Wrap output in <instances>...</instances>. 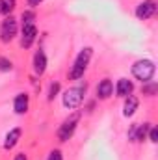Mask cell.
Segmentation results:
<instances>
[{
    "label": "cell",
    "instance_id": "obj_1",
    "mask_svg": "<svg viewBox=\"0 0 158 160\" xmlns=\"http://www.w3.org/2000/svg\"><path fill=\"white\" fill-rule=\"evenodd\" d=\"M91 54H93V48H91V47H86V48L80 50V54L77 56V60H75V65H73V69H71V73H69V78L78 80V78L84 77V73H86V69H87V63H89V60H91Z\"/></svg>",
    "mask_w": 158,
    "mask_h": 160
},
{
    "label": "cell",
    "instance_id": "obj_2",
    "mask_svg": "<svg viewBox=\"0 0 158 160\" xmlns=\"http://www.w3.org/2000/svg\"><path fill=\"white\" fill-rule=\"evenodd\" d=\"M155 71H156V67H155V63H153L151 60H138V62L132 65V75H134V78L141 80L143 84H145V82H151V78L155 77Z\"/></svg>",
    "mask_w": 158,
    "mask_h": 160
},
{
    "label": "cell",
    "instance_id": "obj_3",
    "mask_svg": "<svg viewBox=\"0 0 158 160\" xmlns=\"http://www.w3.org/2000/svg\"><path fill=\"white\" fill-rule=\"evenodd\" d=\"M84 95H86V86L82 88H69L65 93H63V106L67 110H75L78 108L84 101Z\"/></svg>",
    "mask_w": 158,
    "mask_h": 160
},
{
    "label": "cell",
    "instance_id": "obj_4",
    "mask_svg": "<svg viewBox=\"0 0 158 160\" xmlns=\"http://www.w3.org/2000/svg\"><path fill=\"white\" fill-rule=\"evenodd\" d=\"M78 119H80V114L75 112L73 116H69L67 119L62 123V127L58 128V140H60V142H67V140L73 136V132H75V128H77V125H78Z\"/></svg>",
    "mask_w": 158,
    "mask_h": 160
},
{
    "label": "cell",
    "instance_id": "obj_5",
    "mask_svg": "<svg viewBox=\"0 0 158 160\" xmlns=\"http://www.w3.org/2000/svg\"><path fill=\"white\" fill-rule=\"evenodd\" d=\"M15 36H17V21L9 15V17H6V21L0 26V39L4 43H9Z\"/></svg>",
    "mask_w": 158,
    "mask_h": 160
},
{
    "label": "cell",
    "instance_id": "obj_6",
    "mask_svg": "<svg viewBox=\"0 0 158 160\" xmlns=\"http://www.w3.org/2000/svg\"><path fill=\"white\" fill-rule=\"evenodd\" d=\"M155 13H156V2H155V0H143V2L138 4V8H136V17H138L140 21H147V19H151Z\"/></svg>",
    "mask_w": 158,
    "mask_h": 160
},
{
    "label": "cell",
    "instance_id": "obj_7",
    "mask_svg": "<svg viewBox=\"0 0 158 160\" xmlns=\"http://www.w3.org/2000/svg\"><path fill=\"white\" fill-rule=\"evenodd\" d=\"M36 36H37V28L36 24H26L22 26V36H21V47L28 48L34 41H36Z\"/></svg>",
    "mask_w": 158,
    "mask_h": 160
},
{
    "label": "cell",
    "instance_id": "obj_8",
    "mask_svg": "<svg viewBox=\"0 0 158 160\" xmlns=\"http://www.w3.org/2000/svg\"><path fill=\"white\" fill-rule=\"evenodd\" d=\"M112 93H114V84H112V80H108V78L101 80L99 86H97V97L104 101V99H108Z\"/></svg>",
    "mask_w": 158,
    "mask_h": 160
},
{
    "label": "cell",
    "instance_id": "obj_9",
    "mask_svg": "<svg viewBox=\"0 0 158 160\" xmlns=\"http://www.w3.org/2000/svg\"><path fill=\"white\" fill-rule=\"evenodd\" d=\"M136 110H138V97L126 95V97H125V106H123V116L130 118V116H134Z\"/></svg>",
    "mask_w": 158,
    "mask_h": 160
},
{
    "label": "cell",
    "instance_id": "obj_10",
    "mask_svg": "<svg viewBox=\"0 0 158 160\" xmlns=\"http://www.w3.org/2000/svg\"><path fill=\"white\" fill-rule=\"evenodd\" d=\"M21 134H22V130H21V128H11V130L6 134L4 149H13V147L17 145V142L21 140Z\"/></svg>",
    "mask_w": 158,
    "mask_h": 160
},
{
    "label": "cell",
    "instance_id": "obj_11",
    "mask_svg": "<svg viewBox=\"0 0 158 160\" xmlns=\"http://www.w3.org/2000/svg\"><path fill=\"white\" fill-rule=\"evenodd\" d=\"M132 89H134V84L126 78L117 80V86H116V93L119 97H126V95H132Z\"/></svg>",
    "mask_w": 158,
    "mask_h": 160
},
{
    "label": "cell",
    "instance_id": "obj_12",
    "mask_svg": "<svg viewBox=\"0 0 158 160\" xmlns=\"http://www.w3.org/2000/svg\"><path fill=\"white\" fill-rule=\"evenodd\" d=\"M45 69H47V56H45V52L39 48V50L36 52V56H34V71H36L37 75H43Z\"/></svg>",
    "mask_w": 158,
    "mask_h": 160
},
{
    "label": "cell",
    "instance_id": "obj_13",
    "mask_svg": "<svg viewBox=\"0 0 158 160\" xmlns=\"http://www.w3.org/2000/svg\"><path fill=\"white\" fill-rule=\"evenodd\" d=\"M13 108H15L17 114H26V110H28V95L19 93L15 97V101H13Z\"/></svg>",
    "mask_w": 158,
    "mask_h": 160
},
{
    "label": "cell",
    "instance_id": "obj_14",
    "mask_svg": "<svg viewBox=\"0 0 158 160\" xmlns=\"http://www.w3.org/2000/svg\"><path fill=\"white\" fill-rule=\"evenodd\" d=\"M15 6H17V0H0V9L6 15H9L15 9Z\"/></svg>",
    "mask_w": 158,
    "mask_h": 160
},
{
    "label": "cell",
    "instance_id": "obj_15",
    "mask_svg": "<svg viewBox=\"0 0 158 160\" xmlns=\"http://www.w3.org/2000/svg\"><path fill=\"white\" fill-rule=\"evenodd\" d=\"M147 132H149V123L138 125V128H136V142H143L145 136H147Z\"/></svg>",
    "mask_w": 158,
    "mask_h": 160
},
{
    "label": "cell",
    "instance_id": "obj_16",
    "mask_svg": "<svg viewBox=\"0 0 158 160\" xmlns=\"http://www.w3.org/2000/svg\"><path fill=\"white\" fill-rule=\"evenodd\" d=\"M21 19H22V26H26V24H34V21H36V15H34V11H22V15H21Z\"/></svg>",
    "mask_w": 158,
    "mask_h": 160
},
{
    "label": "cell",
    "instance_id": "obj_17",
    "mask_svg": "<svg viewBox=\"0 0 158 160\" xmlns=\"http://www.w3.org/2000/svg\"><path fill=\"white\" fill-rule=\"evenodd\" d=\"M58 91H60V84H58V82L50 84V89H48V101H54V97L58 95Z\"/></svg>",
    "mask_w": 158,
    "mask_h": 160
},
{
    "label": "cell",
    "instance_id": "obj_18",
    "mask_svg": "<svg viewBox=\"0 0 158 160\" xmlns=\"http://www.w3.org/2000/svg\"><path fill=\"white\" fill-rule=\"evenodd\" d=\"M145 84H149V82H145ZM156 93V84L155 82H151L149 86H143V95H155Z\"/></svg>",
    "mask_w": 158,
    "mask_h": 160
},
{
    "label": "cell",
    "instance_id": "obj_19",
    "mask_svg": "<svg viewBox=\"0 0 158 160\" xmlns=\"http://www.w3.org/2000/svg\"><path fill=\"white\" fill-rule=\"evenodd\" d=\"M149 140H151L153 143H156V142H158V130H156V127H149Z\"/></svg>",
    "mask_w": 158,
    "mask_h": 160
},
{
    "label": "cell",
    "instance_id": "obj_20",
    "mask_svg": "<svg viewBox=\"0 0 158 160\" xmlns=\"http://www.w3.org/2000/svg\"><path fill=\"white\" fill-rule=\"evenodd\" d=\"M11 69V62L6 58H0V71H9Z\"/></svg>",
    "mask_w": 158,
    "mask_h": 160
},
{
    "label": "cell",
    "instance_id": "obj_21",
    "mask_svg": "<svg viewBox=\"0 0 158 160\" xmlns=\"http://www.w3.org/2000/svg\"><path fill=\"white\" fill-rule=\"evenodd\" d=\"M48 160H63V158H62V151H58V149L50 151V155H48Z\"/></svg>",
    "mask_w": 158,
    "mask_h": 160
},
{
    "label": "cell",
    "instance_id": "obj_22",
    "mask_svg": "<svg viewBox=\"0 0 158 160\" xmlns=\"http://www.w3.org/2000/svg\"><path fill=\"white\" fill-rule=\"evenodd\" d=\"M136 128H138V125H132L130 127V132H128V140L130 142H136Z\"/></svg>",
    "mask_w": 158,
    "mask_h": 160
},
{
    "label": "cell",
    "instance_id": "obj_23",
    "mask_svg": "<svg viewBox=\"0 0 158 160\" xmlns=\"http://www.w3.org/2000/svg\"><path fill=\"white\" fill-rule=\"evenodd\" d=\"M41 2H43V0H28V6H30V8H37Z\"/></svg>",
    "mask_w": 158,
    "mask_h": 160
},
{
    "label": "cell",
    "instance_id": "obj_24",
    "mask_svg": "<svg viewBox=\"0 0 158 160\" xmlns=\"http://www.w3.org/2000/svg\"><path fill=\"white\" fill-rule=\"evenodd\" d=\"M13 160H28V158H26V155H24V153H21V155H17Z\"/></svg>",
    "mask_w": 158,
    "mask_h": 160
},
{
    "label": "cell",
    "instance_id": "obj_25",
    "mask_svg": "<svg viewBox=\"0 0 158 160\" xmlns=\"http://www.w3.org/2000/svg\"><path fill=\"white\" fill-rule=\"evenodd\" d=\"M0 13H2V9H0Z\"/></svg>",
    "mask_w": 158,
    "mask_h": 160
}]
</instances>
